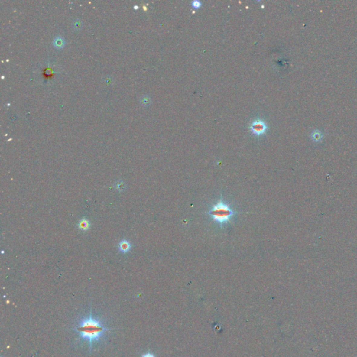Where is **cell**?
Returning a JSON list of instances; mask_svg holds the SVG:
<instances>
[{"instance_id":"7","label":"cell","mask_w":357,"mask_h":357,"mask_svg":"<svg viewBox=\"0 0 357 357\" xmlns=\"http://www.w3.org/2000/svg\"><path fill=\"white\" fill-rule=\"evenodd\" d=\"M140 102L143 106L147 107V106H149V105L151 104V98H150L148 95H143V96H142L140 98Z\"/></svg>"},{"instance_id":"6","label":"cell","mask_w":357,"mask_h":357,"mask_svg":"<svg viewBox=\"0 0 357 357\" xmlns=\"http://www.w3.org/2000/svg\"><path fill=\"white\" fill-rule=\"evenodd\" d=\"M53 44L54 46L57 47V48H61V47L64 46L65 41L63 38H61V36H58V37H57L54 39Z\"/></svg>"},{"instance_id":"4","label":"cell","mask_w":357,"mask_h":357,"mask_svg":"<svg viewBox=\"0 0 357 357\" xmlns=\"http://www.w3.org/2000/svg\"><path fill=\"white\" fill-rule=\"evenodd\" d=\"M118 248L119 251L123 253H127L128 252L130 251L131 248V243L126 239H124L121 241L118 244Z\"/></svg>"},{"instance_id":"11","label":"cell","mask_w":357,"mask_h":357,"mask_svg":"<svg viewBox=\"0 0 357 357\" xmlns=\"http://www.w3.org/2000/svg\"><path fill=\"white\" fill-rule=\"evenodd\" d=\"M142 357H155L152 354H150V353H147L143 355Z\"/></svg>"},{"instance_id":"10","label":"cell","mask_w":357,"mask_h":357,"mask_svg":"<svg viewBox=\"0 0 357 357\" xmlns=\"http://www.w3.org/2000/svg\"><path fill=\"white\" fill-rule=\"evenodd\" d=\"M191 5L194 8H199L202 6V3H201L200 1H198V0H195V1L192 2Z\"/></svg>"},{"instance_id":"1","label":"cell","mask_w":357,"mask_h":357,"mask_svg":"<svg viewBox=\"0 0 357 357\" xmlns=\"http://www.w3.org/2000/svg\"><path fill=\"white\" fill-rule=\"evenodd\" d=\"M112 330L107 327L100 317L93 315L92 309L88 315L80 318L78 324L73 328V331L78 336L79 340L87 343L90 352L94 345L101 342L106 333Z\"/></svg>"},{"instance_id":"8","label":"cell","mask_w":357,"mask_h":357,"mask_svg":"<svg viewBox=\"0 0 357 357\" xmlns=\"http://www.w3.org/2000/svg\"><path fill=\"white\" fill-rule=\"evenodd\" d=\"M72 25L74 29H76V30H80V29L83 28V23L80 19H76L73 21Z\"/></svg>"},{"instance_id":"2","label":"cell","mask_w":357,"mask_h":357,"mask_svg":"<svg viewBox=\"0 0 357 357\" xmlns=\"http://www.w3.org/2000/svg\"><path fill=\"white\" fill-rule=\"evenodd\" d=\"M206 213L220 227H223L227 223L231 222V220L237 212L234 210L231 205L225 202L221 197L216 203L211 206Z\"/></svg>"},{"instance_id":"5","label":"cell","mask_w":357,"mask_h":357,"mask_svg":"<svg viewBox=\"0 0 357 357\" xmlns=\"http://www.w3.org/2000/svg\"><path fill=\"white\" fill-rule=\"evenodd\" d=\"M78 227L82 231H87L90 227V222L87 219H86L85 218H84L79 221Z\"/></svg>"},{"instance_id":"3","label":"cell","mask_w":357,"mask_h":357,"mask_svg":"<svg viewBox=\"0 0 357 357\" xmlns=\"http://www.w3.org/2000/svg\"><path fill=\"white\" fill-rule=\"evenodd\" d=\"M248 128L253 135L258 136V137H261L266 133L268 129V126L267 123L264 120L257 119L251 123Z\"/></svg>"},{"instance_id":"9","label":"cell","mask_w":357,"mask_h":357,"mask_svg":"<svg viewBox=\"0 0 357 357\" xmlns=\"http://www.w3.org/2000/svg\"><path fill=\"white\" fill-rule=\"evenodd\" d=\"M125 183L123 181H117L115 183V189L119 192H122L125 189Z\"/></svg>"}]
</instances>
